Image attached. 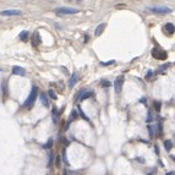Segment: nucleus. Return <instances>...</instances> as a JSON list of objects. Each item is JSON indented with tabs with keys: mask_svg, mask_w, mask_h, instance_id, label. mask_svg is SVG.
<instances>
[{
	"mask_svg": "<svg viewBox=\"0 0 175 175\" xmlns=\"http://www.w3.org/2000/svg\"><path fill=\"white\" fill-rule=\"evenodd\" d=\"M107 27V25L105 23H100V25H98L97 26V28H96V31H94V34L98 37V36H100L102 33H103V31H104V28Z\"/></svg>",
	"mask_w": 175,
	"mask_h": 175,
	"instance_id": "nucleus-14",
	"label": "nucleus"
},
{
	"mask_svg": "<svg viewBox=\"0 0 175 175\" xmlns=\"http://www.w3.org/2000/svg\"><path fill=\"white\" fill-rule=\"evenodd\" d=\"M140 102H142V103H145V102H146V98H141V99H140Z\"/></svg>",
	"mask_w": 175,
	"mask_h": 175,
	"instance_id": "nucleus-36",
	"label": "nucleus"
},
{
	"mask_svg": "<svg viewBox=\"0 0 175 175\" xmlns=\"http://www.w3.org/2000/svg\"><path fill=\"white\" fill-rule=\"evenodd\" d=\"M93 94H94V93H93V91H82V92L77 93V97H80L81 100H85V99H87V98H91Z\"/></svg>",
	"mask_w": 175,
	"mask_h": 175,
	"instance_id": "nucleus-10",
	"label": "nucleus"
},
{
	"mask_svg": "<svg viewBox=\"0 0 175 175\" xmlns=\"http://www.w3.org/2000/svg\"><path fill=\"white\" fill-rule=\"evenodd\" d=\"M88 39H89V36L85 34V43H87V42H88Z\"/></svg>",
	"mask_w": 175,
	"mask_h": 175,
	"instance_id": "nucleus-34",
	"label": "nucleus"
},
{
	"mask_svg": "<svg viewBox=\"0 0 175 175\" xmlns=\"http://www.w3.org/2000/svg\"><path fill=\"white\" fill-rule=\"evenodd\" d=\"M63 143H64V146H69V145H70V142H69L66 138H64V140H63Z\"/></svg>",
	"mask_w": 175,
	"mask_h": 175,
	"instance_id": "nucleus-33",
	"label": "nucleus"
},
{
	"mask_svg": "<svg viewBox=\"0 0 175 175\" xmlns=\"http://www.w3.org/2000/svg\"><path fill=\"white\" fill-rule=\"evenodd\" d=\"M38 97V87L37 86H33L30 92V94H28L27 99L25 100V103H23V107H25L26 109H31L32 107L34 105V102L36 99H37Z\"/></svg>",
	"mask_w": 175,
	"mask_h": 175,
	"instance_id": "nucleus-1",
	"label": "nucleus"
},
{
	"mask_svg": "<svg viewBox=\"0 0 175 175\" xmlns=\"http://www.w3.org/2000/svg\"><path fill=\"white\" fill-rule=\"evenodd\" d=\"M147 130H148V132H149V137L153 138V137H154V130H157V126L148 125V126H147Z\"/></svg>",
	"mask_w": 175,
	"mask_h": 175,
	"instance_id": "nucleus-18",
	"label": "nucleus"
},
{
	"mask_svg": "<svg viewBox=\"0 0 175 175\" xmlns=\"http://www.w3.org/2000/svg\"><path fill=\"white\" fill-rule=\"evenodd\" d=\"M48 96H49L52 99H54V100H55L56 98H58V97H56V93H55L54 91H53V89H49V91H48Z\"/></svg>",
	"mask_w": 175,
	"mask_h": 175,
	"instance_id": "nucleus-25",
	"label": "nucleus"
},
{
	"mask_svg": "<svg viewBox=\"0 0 175 175\" xmlns=\"http://www.w3.org/2000/svg\"><path fill=\"white\" fill-rule=\"evenodd\" d=\"M124 76H118L115 81H114V88H115V92L116 93H120L121 89H123V86H124Z\"/></svg>",
	"mask_w": 175,
	"mask_h": 175,
	"instance_id": "nucleus-5",
	"label": "nucleus"
},
{
	"mask_svg": "<svg viewBox=\"0 0 175 175\" xmlns=\"http://www.w3.org/2000/svg\"><path fill=\"white\" fill-rule=\"evenodd\" d=\"M18 38L22 40V42H27L28 38H30V32L28 31H22L21 33L18 34Z\"/></svg>",
	"mask_w": 175,
	"mask_h": 175,
	"instance_id": "nucleus-15",
	"label": "nucleus"
},
{
	"mask_svg": "<svg viewBox=\"0 0 175 175\" xmlns=\"http://www.w3.org/2000/svg\"><path fill=\"white\" fill-rule=\"evenodd\" d=\"M77 118H79V114H77V112H76V110H72L71 114H70V119H69V121L66 123V127H65V130H67V127L70 126V124H71L74 120H76Z\"/></svg>",
	"mask_w": 175,
	"mask_h": 175,
	"instance_id": "nucleus-13",
	"label": "nucleus"
},
{
	"mask_svg": "<svg viewBox=\"0 0 175 175\" xmlns=\"http://www.w3.org/2000/svg\"><path fill=\"white\" fill-rule=\"evenodd\" d=\"M79 13L77 9H74V7H59V9L55 10V14L59 16H65V15H75Z\"/></svg>",
	"mask_w": 175,
	"mask_h": 175,
	"instance_id": "nucleus-3",
	"label": "nucleus"
},
{
	"mask_svg": "<svg viewBox=\"0 0 175 175\" xmlns=\"http://www.w3.org/2000/svg\"><path fill=\"white\" fill-rule=\"evenodd\" d=\"M112 64H114V60H110V61H107V63H100L102 66H109Z\"/></svg>",
	"mask_w": 175,
	"mask_h": 175,
	"instance_id": "nucleus-31",
	"label": "nucleus"
},
{
	"mask_svg": "<svg viewBox=\"0 0 175 175\" xmlns=\"http://www.w3.org/2000/svg\"><path fill=\"white\" fill-rule=\"evenodd\" d=\"M153 120V116H152V113L151 112H148V115H147V118H146V121L147 123H151V121Z\"/></svg>",
	"mask_w": 175,
	"mask_h": 175,
	"instance_id": "nucleus-28",
	"label": "nucleus"
},
{
	"mask_svg": "<svg viewBox=\"0 0 175 175\" xmlns=\"http://www.w3.org/2000/svg\"><path fill=\"white\" fill-rule=\"evenodd\" d=\"M154 151H156V154H157V156H159V148H158L157 145L154 146Z\"/></svg>",
	"mask_w": 175,
	"mask_h": 175,
	"instance_id": "nucleus-32",
	"label": "nucleus"
},
{
	"mask_svg": "<svg viewBox=\"0 0 175 175\" xmlns=\"http://www.w3.org/2000/svg\"><path fill=\"white\" fill-rule=\"evenodd\" d=\"M53 159H54V156H53V153H49V159H48V166H52V165H53Z\"/></svg>",
	"mask_w": 175,
	"mask_h": 175,
	"instance_id": "nucleus-26",
	"label": "nucleus"
},
{
	"mask_svg": "<svg viewBox=\"0 0 175 175\" xmlns=\"http://www.w3.org/2000/svg\"><path fill=\"white\" fill-rule=\"evenodd\" d=\"M52 115H53V121L54 123H56L58 121V109H56L55 107H53V109H52Z\"/></svg>",
	"mask_w": 175,
	"mask_h": 175,
	"instance_id": "nucleus-19",
	"label": "nucleus"
},
{
	"mask_svg": "<svg viewBox=\"0 0 175 175\" xmlns=\"http://www.w3.org/2000/svg\"><path fill=\"white\" fill-rule=\"evenodd\" d=\"M60 164H61V156L60 154H58V156L55 157V166H60Z\"/></svg>",
	"mask_w": 175,
	"mask_h": 175,
	"instance_id": "nucleus-24",
	"label": "nucleus"
},
{
	"mask_svg": "<svg viewBox=\"0 0 175 175\" xmlns=\"http://www.w3.org/2000/svg\"><path fill=\"white\" fill-rule=\"evenodd\" d=\"M52 145H53V140L50 138V140L48 141L46 145H44V148H50V147H52Z\"/></svg>",
	"mask_w": 175,
	"mask_h": 175,
	"instance_id": "nucleus-30",
	"label": "nucleus"
},
{
	"mask_svg": "<svg viewBox=\"0 0 175 175\" xmlns=\"http://www.w3.org/2000/svg\"><path fill=\"white\" fill-rule=\"evenodd\" d=\"M163 145H164V148H165V151H168V152H169V151L173 148V142L170 141V140H165V141H164V143H163Z\"/></svg>",
	"mask_w": 175,
	"mask_h": 175,
	"instance_id": "nucleus-17",
	"label": "nucleus"
},
{
	"mask_svg": "<svg viewBox=\"0 0 175 175\" xmlns=\"http://www.w3.org/2000/svg\"><path fill=\"white\" fill-rule=\"evenodd\" d=\"M77 109H79V113L81 114V118H82L83 120H86V121H89V119H88V118L86 116V114H85V113L82 112V109H81V107H80V105H79V107H77Z\"/></svg>",
	"mask_w": 175,
	"mask_h": 175,
	"instance_id": "nucleus-23",
	"label": "nucleus"
},
{
	"mask_svg": "<svg viewBox=\"0 0 175 175\" xmlns=\"http://www.w3.org/2000/svg\"><path fill=\"white\" fill-rule=\"evenodd\" d=\"M13 74L17 75V76H25L26 75V70L21 66H14L13 67Z\"/></svg>",
	"mask_w": 175,
	"mask_h": 175,
	"instance_id": "nucleus-11",
	"label": "nucleus"
},
{
	"mask_svg": "<svg viewBox=\"0 0 175 175\" xmlns=\"http://www.w3.org/2000/svg\"><path fill=\"white\" fill-rule=\"evenodd\" d=\"M169 65H170V64H163L162 66H159V69H158V70H157L156 72H157V74H162V72H164V71L166 70V69L169 67Z\"/></svg>",
	"mask_w": 175,
	"mask_h": 175,
	"instance_id": "nucleus-20",
	"label": "nucleus"
},
{
	"mask_svg": "<svg viewBox=\"0 0 175 175\" xmlns=\"http://www.w3.org/2000/svg\"><path fill=\"white\" fill-rule=\"evenodd\" d=\"M39 99H40V102H42V104L44 105L46 108H49V99H48V97H47V94L46 93H40L39 94Z\"/></svg>",
	"mask_w": 175,
	"mask_h": 175,
	"instance_id": "nucleus-12",
	"label": "nucleus"
},
{
	"mask_svg": "<svg viewBox=\"0 0 175 175\" xmlns=\"http://www.w3.org/2000/svg\"><path fill=\"white\" fill-rule=\"evenodd\" d=\"M153 107H154V110H156L157 113H159V112H160L162 103H160V102H154V103H153Z\"/></svg>",
	"mask_w": 175,
	"mask_h": 175,
	"instance_id": "nucleus-21",
	"label": "nucleus"
},
{
	"mask_svg": "<svg viewBox=\"0 0 175 175\" xmlns=\"http://www.w3.org/2000/svg\"><path fill=\"white\" fill-rule=\"evenodd\" d=\"M79 81V74L77 72H74V74L71 75V77H69V83H67V86L69 88H72L76 85V82Z\"/></svg>",
	"mask_w": 175,
	"mask_h": 175,
	"instance_id": "nucleus-8",
	"label": "nucleus"
},
{
	"mask_svg": "<svg viewBox=\"0 0 175 175\" xmlns=\"http://www.w3.org/2000/svg\"><path fill=\"white\" fill-rule=\"evenodd\" d=\"M31 43H32V46H33L34 48H37L39 46V43H40V36L38 32H34L33 36H32V38H31Z\"/></svg>",
	"mask_w": 175,
	"mask_h": 175,
	"instance_id": "nucleus-9",
	"label": "nucleus"
},
{
	"mask_svg": "<svg viewBox=\"0 0 175 175\" xmlns=\"http://www.w3.org/2000/svg\"><path fill=\"white\" fill-rule=\"evenodd\" d=\"M147 175H152V173H149V174H147Z\"/></svg>",
	"mask_w": 175,
	"mask_h": 175,
	"instance_id": "nucleus-37",
	"label": "nucleus"
},
{
	"mask_svg": "<svg viewBox=\"0 0 175 175\" xmlns=\"http://www.w3.org/2000/svg\"><path fill=\"white\" fill-rule=\"evenodd\" d=\"M165 175H175V173H174V172H168Z\"/></svg>",
	"mask_w": 175,
	"mask_h": 175,
	"instance_id": "nucleus-35",
	"label": "nucleus"
},
{
	"mask_svg": "<svg viewBox=\"0 0 175 175\" xmlns=\"http://www.w3.org/2000/svg\"><path fill=\"white\" fill-rule=\"evenodd\" d=\"M163 32L166 34V36H173L174 32H175V26L173 23H165L164 26H163Z\"/></svg>",
	"mask_w": 175,
	"mask_h": 175,
	"instance_id": "nucleus-6",
	"label": "nucleus"
},
{
	"mask_svg": "<svg viewBox=\"0 0 175 175\" xmlns=\"http://www.w3.org/2000/svg\"><path fill=\"white\" fill-rule=\"evenodd\" d=\"M100 86L103 88H108L109 86H110V82H109L108 80H102L100 81Z\"/></svg>",
	"mask_w": 175,
	"mask_h": 175,
	"instance_id": "nucleus-22",
	"label": "nucleus"
},
{
	"mask_svg": "<svg viewBox=\"0 0 175 175\" xmlns=\"http://www.w3.org/2000/svg\"><path fill=\"white\" fill-rule=\"evenodd\" d=\"M22 13L20 10H15V9H9V10H3L0 11L1 16H20Z\"/></svg>",
	"mask_w": 175,
	"mask_h": 175,
	"instance_id": "nucleus-7",
	"label": "nucleus"
},
{
	"mask_svg": "<svg viewBox=\"0 0 175 175\" xmlns=\"http://www.w3.org/2000/svg\"><path fill=\"white\" fill-rule=\"evenodd\" d=\"M152 75H153V71L152 70H148L147 74H146V76H145V79L146 80H151V79H152Z\"/></svg>",
	"mask_w": 175,
	"mask_h": 175,
	"instance_id": "nucleus-27",
	"label": "nucleus"
},
{
	"mask_svg": "<svg viewBox=\"0 0 175 175\" xmlns=\"http://www.w3.org/2000/svg\"><path fill=\"white\" fill-rule=\"evenodd\" d=\"M152 56L154 59H160V60H164L168 58V53L163 49H159V48H153L152 49Z\"/></svg>",
	"mask_w": 175,
	"mask_h": 175,
	"instance_id": "nucleus-4",
	"label": "nucleus"
},
{
	"mask_svg": "<svg viewBox=\"0 0 175 175\" xmlns=\"http://www.w3.org/2000/svg\"><path fill=\"white\" fill-rule=\"evenodd\" d=\"M61 158L64 159V162L66 163V164H69V162H67V158H66V151H65V149H63V156H61Z\"/></svg>",
	"mask_w": 175,
	"mask_h": 175,
	"instance_id": "nucleus-29",
	"label": "nucleus"
},
{
	"mask_svg": "<svg viewBox=\"0 0 175 175\" xmlns=\"http://www.w3.org/2000/svg\"><path fill=\"white\" fill-rule=\"evenodd\" d=\"M147 10L151 11V13L160 14V15H165V14L172 13V9H169V7H166V6H149V7H147Z\"/></svg>",
	"mask_w": 175,
	"mask_h": 175,
	"instance_id": "nucleus-2",
	"label": "nucleus"
},
{
	"mask_svg": "<svg viewBox=\"0 0 175 175\" xmlns=\"http://www.w3.org/2000/svg\"><path fill=\"white\" fill-rule=\"evenodd\" d=\"M1 89H3V97H4V99H5L7 97V81H3Z\"/></svg>",
	"mask_w": 175,
	"mask_h": 175,
	"instance_id": "nucleus-16",
	"label": "nucleus"
}]
</instances>
